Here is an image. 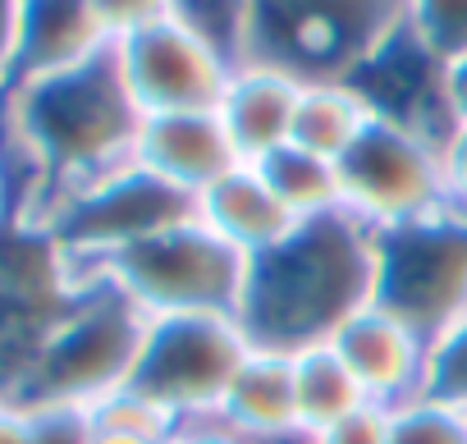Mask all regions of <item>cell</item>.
Masks as SVG:
<instances>
[{
    "mask_svg": "<svg viewBox=\"0 0 467 444\" xmlns=\"http://www.w3.org/2000/svg\"><path fill=\"white\" fill-rule=\"evenodd\" d=\"M389 444H467V408L421 394L389 408Z\"/></svg>",
    "mask_w": 467,
    "mask_h": 444,
    "instance_id": "cell-22",
    "label": "cell"
},
{
    "mask_svg": "<svg viewBox=\"0 0 467 444\" xmlns=\"http://www.w3.org/2000/svg\"><path fill=\"white\" fill-rule=\"evenodd\" d=\"M24 211H28V179L15 165V156L0 147V230L24 220Z\"/></svg>",
    "mask_w": 467,
    "mask_h": 444,
    "instance_id": "cell-30",
    "label": "cell"
},
{
    "mask_svg": "<svg viewBox=\"0 0 467 444\" xmlns=\"http://www.w3.org/2000/svg\"><path fill=\"white\" fill-rule=\"evenodd\" d=\"M92 426L97 430H115V435H142V439H174V430H179V421L156 403V398H147L142 389H119V394H110L106 403H97L92 412Z\"/></svg>",
    "mask_w": 467,
    "mask_h": 444,
    "instance_id": "cell-24",
    "label": "cell"
},
{
    "mask_svg": "<svg viewBox=\"0 0 467 444\" xmlns=\"http://www.w3.org/2000/svg\"><path fill=\"white\" fill-rule=\"evenodd\" d=\"M19 24H24V0H0V97L15 83L19 60Z\"/></svg>",
    "mask_w": 467,
    "mask_h": 444,
    "instance_id": "cell-31",
    "label": "cell"
},
{
    "mask_svg": "<svg viewBox=\"0 0 467 444\" xmlns=\"http://www.w3.org/2000/svg\"><path fill=\"white\" fill-rule=\"evenodd\" d=\"M215 421L224 430H234L239 439H271V435L303 430L298 389H294V357L271 353V348H253L248 362L239 367V376H234Z\"/></svg>",
    "mask_w": 467,
    "mask_h": 444,
    "instance_id": "cell-17",
    "label": "cell"
},
{
    "mask_svg": "<svg viewBox=\"0 0 467 444\" xmlns=\"http://www.w3.org/2000/svg\"><path fill=\"white\" fill-rule=\"evenodd\" d=\"M440 174H444V211L467 220V129H449L440 138Z\"/></svg>",
    "mask_w": 467,
    "mask_h": 444,
    "instance_id": "cell-27",
    "label": "cell"
},
{
    "mask_svg": "<svg viewBox=\"0 0 467 444\" xmlns=\"http://www.w3.org/2000/svg\"><path fill=\"white\" fill-rule=\"evenodd\" d=\"M92 444H170V439H142V435H115V430H97V426H92Z\"/></svg>",
    "mask_w": 467,
    "mask_h": 444,
    "instance_id": "cell-35",
    "label": "cell"
},
{
    "mask_svg": "<svg viewBox=\"0 0 467 444\" xmlns=\"http://www.w3.org/2000/svg\"><path fill=\"white\" fill-rule=\"evenodd\" d=\"M170 444H244V439L234 430H224L215 417H206V421H183Z\"/></svg>",
    "mask_w": 467,
    "mask_h": 444,
    "instance_id": "cell-34",
    "label": "cell"
},
{
    "mask_svg": "<svg viewBox=\"0 0 467 444\" xmlns=\"http://www.w3.org/2000/svg\"><path fill=\"white\" fill-rule=\"evenodd\" d=\"M376 303L431 344L467 316V220L435 211L376 234Z\"/></svg>",
    "mask_w": 467,
    "mask_h": 444,
    "instance_id": "cell-7",
    "label": "cell"
},
{
    "mask_svg": "<svg viewBox=\"0 0 467 444\" xmlns=\"http://www.w3.org/2000/svg\"><path fill=\"white\" fill-rule=\"evenodd\" d=\"M244 444H317L312 430H289V435H271V439H244Z\"/></svg>",
    "mask_w": 467,
    "mask_h": 444,
    "instance_id": "cell-36",
    "label": "cell"
},
{
    "mask_svg": "<svg viewBox=\"0 0 467 444\" xmlns=\"http://www.w3.org/2000/svg\"><path fill=\"white\" fill-rule=\"evenodd\" d=\"M298 97L303 78L266 65V60H244L234 65L229 88L220 97V119L248 165H262L280 147L294 142V119H298Z\"/></svg>",
    "mask_w": 467,
    "mask_h": 444,
    "instance_id": "cell-14",
    "label": "cell"
},
{
    "mask_svg": "<svg viewBox=\"0 0 467 444\" xmlns=\"http://www.w3.org/2000/svg\"><path fill=\"white\" fill-rule=\"evenodd\" d=\"M294 389H298V421L312 435L330 430L335 421H344L371 403L362 394L358 376L348 371V362L335 353V344H312V348L294 353Z\"/></svg>",
    "mask_w": 467,
    "mask_h": 444,
    "instance_id": "cell-19",
    "label": "cell"
},
{
    "mask_svg": "<svg viewBox=\"0 0 467 444\" xmlns=\"http://www.w3.org/2000/svg\"><path fill=\"white\" fill-rule=\"evenodd\" d=\"M174 19L229 65L253 60V0H174Z\"/></svg>",
    "mask_w": 467,
    "mask_h": 444,
    "instance_id": "cell-21",
    "label": "cell"
},
{
    "mask_svg": "<svg viewBox=\"0 0 467 444\" xmlns=\"http://www.w3.org/2000/svg\"><path fill=\"white\" fill-rule=\"evenodd\" d=\"M462 408H467V403H462Z\"/></svg>",
    "mask_w": 467,
    "mask_h": 444,
    "instance_id": "cell-38",
    "label": "cell"
},
{
    "mask_svg": "<svg viewBox=\"0 0 467 444\" xmlns=\"http://www.w3.org/2000/svg\"><path fill=\"white\" fill-rule=\"evenodd\" d=\"M0 444H37V412L19 398H0Z\"/></svg>",
    "mask_w": 467,
    "mask_h": 444,
    "instance_id": "cell-33",
    "label": "cell"
},
{
    "mask_svg": "<svg viewBox=\"0 0 467 444\" xmlns=\"http://www.w3.org/2000/svg\"><path fill=\"white\" fill-rule=\"evenodd\" d=\"M248 353L253 339L239 316H161L147 330L133 389L156 398L179 426L206 421L220 412Z\"/></svg>",
    "mask_w": 467,
    "mask_h": 444,
    "instance_id": "cell-8",
    "label": "cell"
},
{
    "mask_svg": "<svg viewBox=\"0 0 467 444\" xmlns=\"http://www.w3.org/2000/svg\"><path fill=\"white\" fill-rule=\"evenodd\" d=\"M142 110L115 65V46L78 69L19 83L0 110V147L28 179V211L133 160Z\"/></svg>",
    "mask_w": 467,
    "mask_h": 444,
    "instance_id": "cell-1",
    "label": "cell"
},
{
    "mask_svg": "<svg viewBox=\"0 0 467 444\" xmlns=\"http://www.w3.org/2000/svg\"><path fill=\"white\" fill-rule=\"evenodd\" d=\"M426 394L449 398V403H467V316L431 344V385H426Z\"/></svg>",
    "mask_w": 467,
    "mask_h": 444,
    "instance_id": "cell-25",
    "label": "cell"
},
{
    "mask_svg": "<svg viewBox=\"0 0 467 444\" xmlns=\"http://www.w3.org/2000/svg\"><path fill=\"white\" fill-rule=\"evenodd\" d=\"M147 330L151 316L138 312L110 280L78 271V289L47 330L37 362L19 389V403L92 412L97 403L133 385Z\"/></svg>",
    "mask_w": 467,
    "mask_h": 444,
    "instance_id": "cell-3",
    "label": "cell"
},
{
    "mask_svg": "<svg viewBox=\"0 0 467 444\" xmlns=\"http://www.w3.org/2000/svg\"><path fill=\"white\" fill-rule=\"evenodd\" d=\"M197 220L206 230H215L229 248H239L248 262L271 253L298 230V220L289 215V206L275 197V188L257 165H239L224 179H215L197 197Z\"/></svg>",
    "mask_w": 467,
    "mask_h": 444,
    "instance_id": "cell-16",
    "label": "cell"
},
{
    "mask_svg": "<svg viewBox=\"0 0 467 444\" xmlns=\"http://www.w3.org/2000/svg\"><path fill=\"white\" fill-rule=\"evenodd\" d=\"M257 170L266 174V183L275 188V197L289 206V215L298 225L326 220V215H344V179H339L335 160H321V156L289 142L275 156H266Z\"/></svg>",
    "mask_w": 467,
    "mask_h": 444,
    "instance_id": "cell-20",
    "label": "cell"
},
{
    "mask_svg": "<svg viewBox=\"0 0 467 444\" xmlns=\"http://www.w3.org/2000/svg\"><path fill=\"white\" fill-rule=\"evenodd\" d=\"M317 444H389V408L367 403L353 417H344L330 430H321Z\"/></svg>",
    "mask_w": 467,
    "mask_h": 444,
    "instance_id": "cell-28",
    "label": "cell"
},
{
    "mask_svg": "<svg viewBox=\"0 0 467 444\" xmlns=\"http://www.w3.org/2000/svg\"><path fill=\"white\" fill-rule=\"evenodd\" d=\"M344 179V215L371 234L412 225L444 211V174H440V138L376 119L362 142L339 160Z\"/></svg>",
    "mask_w": 467,
    "mask_h": 444,
    "instance_id": "cell-9",
    "label": "cell"
},
{
    "mask_svg": "<svg viewBox=\"0 0 467 444\" xmlns=\"http://www.w3.org/2000/svg\"><path fill=\"white\" fill-rule=\"evenodd\" d=\"M330 344L358 376L362 394L380 408L421 398L431 385V339L394 312H385L380 303H367L353 321H344Z\"/></svg>",
    "mask_w": 467,
    "mask_h": 444,
    "instance_id": "cell-11",
    "label": "cell"
},
{
    "mask_svg": "<svg viewBox=\"0 0 467 444\" xmlns=\"http://www.w3.org/2000/svg\"><path fill=\"white\" fill-rule=\"evenodd\" d=\"M37 444H92V417L78 408H33Z\"/></svg>",
    "mask_w": 467,
    "mask_h": 444,
    "instance_id": "cell-29",
    "label": "cell"
},
{
    "mask_svg": "<svg viewBox=\"0 0 467 444\" xmlns=\"http://www.w3.org/2000/svg\"><path fill=\"white\" fill-rule=\"evenodd\" d=\"M440 92H444V115H449V129H467V56L444 65Z\"/></svg>",
    "mask_w": 467,
    "mask_h": 444,
    "instance_id": "cell-32",
    "label": "cell"
},
{
    "mask_svg": "<svg viewBox=\"0 0 467 444\" xmlns=\"http://www.w3.org/2000/svg\"><path fill=\"white\" fill-rule=\"evenodd\" d=\"M115 65L138 101L142 115L170 110H215L234 65L211 51L192 28L179 19H161L115 42Z\"/></svg>",
    "mask_w": 467,
    "mask_h": 444,
    "instance_id": "cell-10",
    "label": "cell"
},
{
    "mask_svg": "<svg viewBox=\"0 0 467 444\" xmlns=\"http://www.w3.org/2000/svg\"><path fill=\"white\" fill-rule=\"evenodd\" d=\"M408 28L435 60L467 56V0H408Z\"/></svg>",
    "mask_w": 467,
    "mask_h": 444,
    "instance_id": "cell-23",
    "label": "cell"
},
{
    "mask_svg": "<svg viewBox=\"0 0 467 444\" xmlns=\"http://www.w3.org/2000/svg\"><path fill=\"white\" fill-rule=\"evenodd\" d=\"M403 15L408 0H253V60L303 83L353 78Z\"/></svg>",
    "mask_w": 467,
    "mask_h": 444,
    "instance_id": "cell-6",
    "label": "cell"
},
{
    "mask_svg": "<svg viewBox=\"0 0 467 444\" xmlns=\"http://www.w3.org/2000/svg\"><path fill=\"white\" fill-rule=\"evenodd\" d=\"M0 110H5V97H0Z\"/></svg>",
    "mask_w": 467,
    "mask_h": 444,
    "instance_id": "cell-37",
    "label": "cell"
},
{
    "mask_svg": "<svg viewBox=\"0 0 467 444\" xmlns=\"http://www.w3.org/2000/svg\"><path fill=\"white\" fill-rule=\"evenodd\" d=\"M248 266L253 262L239 248H229L192 215L183 225L138 248H124L88 271L110 280L138 312L161 321V316H239Z\"/></svg>",
    "mask_w": 467,
    "mask_h": 444,
    "instance_id": "cell-4",
    "label": "cell"
},
{
    "mask_svg": "<svg viewBox=\"0 0 467 444\" xmlns=\"http://www.w3.org/2000/svg\"><path fill=\"white\" fill-rule=\"evenodd\" d=\"M97 10L110 28V37H129L138 28H151L161 19H174V0H97Z\"/></svg>",
    "mask_w": 467,
    "mask_h": 444,
    "instance_id": "cell-26",
    "label": "cell"
},
{
    "mask_svg": "<svg viewBox=\"0 0 467 444\" xmlns=\"http://www.w3.org/2000/svg\"><path fill=\"white\" fill-rule=\"evenodd\" d=\"M440 78H444V60H435L403 19V28L389 33L348 83L367 97L376 119H394V124L421 129L431 138H444L449 115H444Z\"/></svg>",
    "mask_w": 467,
    "mask_h": 444,
    "instance_id": "cell-12",
    "label": "cell"
},
{
    "mask_svg": "<svg viewBox=\"0 0 467 444\" xmlns=\"http://www.w3.org/2000/svg\"><path fill=\"white\" fill-rule=\"evenodd\" d=\"M197 215V197L156 179L151 170H142L138 160L83 183V188H69L51 201H42L33 215L37 230H47L60 253L74 262V271H88V266H101L110 262L115 253L124 248H138L183 220Z\"/></svg>",
    "mask_w": 467,
    "mask_h": 444,
    "instance_id": "cell-5",
    "label": "cell"
},
{
    "mask_svg": "<svg viewBox=\"0 0 467 444\" xmlns=\"http://www.w3.org/2000/svg\"><path fill=\"white\" fill-rule=\"evenodd\" d=\"M133 160L151 170L156 179L202 197L215 179L248 165L234 147L220 110H170V115H142Z\"/></svg>",
    "mask_w": 467,
    "mask_h": 444,
    "instance_id": "cell-13",
    "label": "cell"
},
{
    "mask_svg": "<svg viewBox=\"0 0 467 444\" xmlns=\"http://www.w3.org/2000/svg\"><path fill=\"white\" fill-rule=\"evenodd\" d=\"M367 303H376V234L353 215H326L253 257L239 321L253 348L294 357L330 344Z\"/></svg>",
    "mask_w": 467,
    "mask_h": 444,
    "instance_id": "cell-2",
    "label": "cell"
},
{
    "mask_svg": "<svg viewBox=\"0 0 467 444\" xmlns=\"http://www.w3.org/2000/svg\"><path fill=\"white\" fill-rule=\"evenodd\" d=\"M115 46L97 0H24L19 24V60L15 83H37L65 69H78Z\"/></svg>",
    "mask_w": 467,
    "mask_h": 444,
    "instance_id": "cell-15",
    "label": "cell"
},
{
    "mask_svg": "<svg viewBox=\"0 0 467 444\" xmlns=\"http://www.w3.org/2000/svg\"><path fill=\"white\" fill-rule=\"evenodd\" d=\"M376 124V110L348 78H326V83H303L298 97V119H294V147L321 156V160H344L362 133Z\"/></svg>",
    "mask_w": 467,
    "mask_h": 444,
    "instance_id": "cell-18",
    "label": "cell"
}]
</instances>
